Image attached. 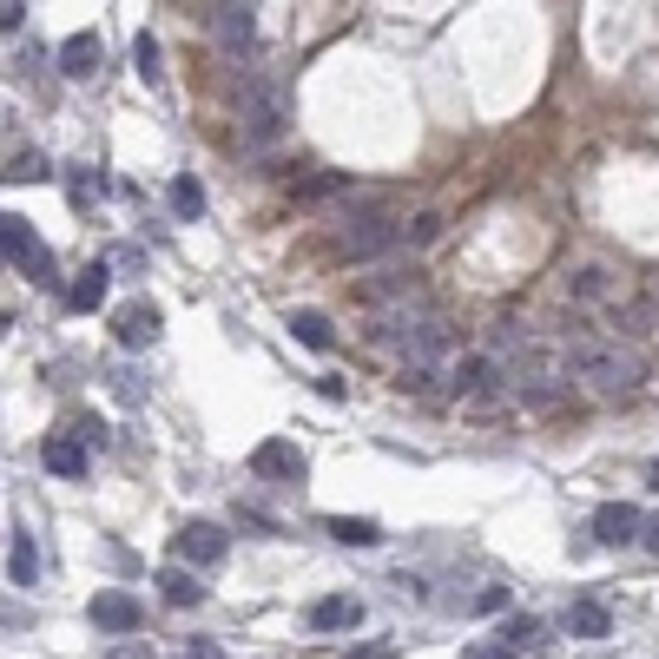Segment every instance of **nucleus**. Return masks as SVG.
I'll return each instance as SVG.
<instances>
[{
    "mask_svg": "<svg viewBox=\"0 0 659 659\" xmlns=\"http://www.w3.org/2000/svg\"><path fill=\"white\" fill-rule=\"evenodd\" d=\"M20 20H26V7H20V0H0V33H13Z\"/></svg>",
    "mask_w": 659,
    "mask_h": 659,
    "instance_id": "obj_30",
    "label": "nucleus"
},
{
    "mask_svg": "<svg viewBox=\"0 0 659 659\" xmlns=\"http://www.w3.org/2000/svg\"><path fill=\"white\" fill-rule=\"evenodd\" d=\"M112 330H119L125 350H145V343L158 337V310H152V304H125V310L112 317Z\"/></svg>",
    "mask_w": 659,
    "mask_h": 659,
    "instance_id": "obj_15",
    "label": "nucleus"
},
{
    "mask_svg": "<svg viewBox=\"0 0 659 659\" xmlns=\"http://www.w3.org/2000/svg\"><path fill=\"white\" fill-rule=\"evenodd\" d=\"M244 132H251V145H271V139L284 132V92H277L271 79H257V86L244 92Z\"/></svg>",
    "mask_w": 659,
    "mask_h": 659,
    "instance_id": "obj_7",
    "label": "nucleus"
},
{
    "mask_svg": "<svg viewBox=\"0 0 659 659\" xmlns=\"http://www.w3.org/2000/svg\"><path fill=\"white\" fill-rule=\"evenodd\" d=\"M106 659H152L145 647H119V653H106Z\"/></svg>",
    "mask_w": 659,
    "mask_h": 659,
    "instance_id": "obj_35",
    "label": "nucleus"
},
{
    "mask_svg": "<svg viewBox=\"0 0 659 659\" xmlns=\"http://www.w3.org/2000/svg\"><path fill=\"white\" fill-rule=\"evenodd\" d=\"M653 297H659V284H653Z\"/></svg>",
    "mask_w": 659,
    "mask_h": 659,
    "instance_id": "obj_37",
    "label": "nucleus"
},
{
    "mask_svg": "<svg viewBox=\"0 0 659 659\" xmlns=\"http://www.w3.org/2000/svg\"><path fill=\"white\" fill-rule=\"evenodd\" d=\"M172 554H178L185 568H218V561L231 554V541H224V528H218V521H185V528H178V541H172Z\"/></svg>",
    "mask_w": 659,
    "mask_h": 659,
    "instance_id": "obj_8",
    "label": "nucleus"
},
{
    "mask_svg": "<svg viewBox=\"0 0 659 659\" xmlns=\"http://www.w3.org/2000/svg\"><path fill=\"white\" fill-rule=\"evenodd\" d=\"M99 59H106L99 33H73V40L59 46V73H66V79H92V73H99Z\"/></svg>",
    "mask_w": 659,
    "mask_h": 659,
    "instance_id": "obj_14",
    "label": "nucleus"
},
{
    "mask_svg": "<svg viewBox=\"0 0 659 659\" xmlns=\"http://www.w3.org/2000/svg\"><path fill=\"white\" fill-rule=\"evenodd\" d=\"M251 475L257 482H304V449L290 436H271V442L251 449Z\"/></svg>",
    "mask_w": 659,
    "mask_h": 659,
    "instance_id": "obj_10",
    "label": "nucleus"
},
{
    "mask_svg": "<svg viewBox=\"0 0 659 659\" xmlns=\"http://www.w3.org/2000/svg\"><path fill=\"white\" fill-rule=\"evenodd\" d=\"M185 659H224V653H218V640H185Z\"/></svg>",
    "mask_w": 659,
    "mask_h": 659,
    "instance_id": "obj_31",
    "label": "nucleus"
},
{
    "mask_svg": "<svg viewBox=\"0 0 659 659\" xmlns=\"http://www.w3.org/2000/svg\"><path fill=\"white\" fill-rule=\"evenodd\" d=\"M442 383H449V396L462 403V409H508L515 396H521V376L482 343V350H462L449 370H442Z\"/></svg>",
    "mask_w": 659,
    "mask_h": 659,
    "instance_id": "obj_3",
    "label": "nucleus"
},
{
    "mask_svg": "<svg viewBox=\"0 0 659 659\" xmlns=\"http://www.w3.org/2000/svg\"><path fill=\"white\" fill-rule=\"evenodd\" d=\"M251 7H257V0H211V13H205L211 40H218L231 59H251V53H257V20H251Z\"/></svg>",
    "mask_w": 659,
    "mask_h": 659,
    "instance_id": "obj_6",
    "label": "nucleus"
},
{
    "mask_svg": "<svg viewBox=\"0 0 659 659\" xmlns=\"http://www.w3.org/2000/svg\"><path fill=\"white\" fill-rule=\"evenodd\" d=\"M40 462H46L53 475H66V482H79V475H86V442H79V436H46V449H40Z\"/></svg>",
    "mask_w": 659,
    "mask_h": 659,
    "instance_id": "obj_16",
    "label": "nucleus"
},
{
    "mask_svg": "<svg viewBox=\"0 0 659 659\" xmlns=\"http://www.w3.org/2000/svg\"><path fill=\"white\" fill-rule=\"evenodd\" d=\"M323 528H330L343 548H376V541H383V528H376V521H356V515H330Z\"/></svg>",
    "mask_w": 659,
    "mask_h": 659,
    "instance_id": "obj_20",
    "label": "nucleus"
},
{
    "mask_svg": "<svg viewBox=\"0 0 659 659\" xmlns=\"http://www.w3.org/2000/svg\"><path fill=\"white\" fill-rule=\"evenodd\" d=\"M541 634V620H528V614H515L508 627H502V647H521V640H535Z\"/></svg>",
    "mask_w": 659,
    "mask_h": 659,
    "instance_id": "obj_27",
    "label": "nucleus"
},
{
    "mask_svg": "<svg viewBox=\"0 0 659 659\" xmlns=\"http://www.w3.org/2000/svg\"><path fill=\"white\" fill-rule=\"evenodd\" d=\"M132 66H139V79H145V86H158V40H152V33H139V40H132Z\"/></svg>",
    "mask_w": 659,
    "mask_h": 659,
    "instance_id": "obj_25",
    "label": "nucleus"
},
{
    "mask_svg": "<svg viewBox=\"0 0 659 659\" xmlns=\"http://www.w3.org/2000/svg\"><path fill=\"white\" fill-rule=\"evenodd\" d=\"M7 178H46V158H33V152H20V158H13V172H7Z\"/></svg>",
    "mask_w": 659,
    "mask_h": 659,
    "instance_id": "obj_28",
    "label": "nucleus"
},
{
    "mask_svg": "<svg viewBox=\"0 0 659 659\" xmlns=\"http://www.w3.org/2000/svg\"><path fill=\"white\" fill-rule=\"evenodd\" d=\"M363 185H350L343 172H310V178H297V198H356Z\"/></svg>",
    "mask_w": 659,
    "mask_h": 659,
    "instance_id": "obj_19",
    "label": "nucleus"
},
{
    "mask_svg": "<svg viewBox=\"0 0 659 659\" xmlns=\"http://www.w3.org/2000/svg\"><path fill=\"white\" fill-rule=\"evenodd\" d=\"M462 659H515V647H502V640H488V647H475V653H462Z\"/></svg>",
    "mask_w": 659,
    "mask_h": 659,
    "instance_id": "obj_32",
    "label": "nucleus"
},
{
    "mask_svg": "<svg viewBox=\"0 0 659 659\" xmlns=\"http://www.w3.org/2000/svg\"><path fill=\"white\" fill-rule=\"evenodd\" d=\"M396 244H403V218H396L376 191L343 198V211H337V257L370 264V257H389Z\"/></svg>",
    "mask_w": 659,
    "mask_h": 659,
    "instance_id": "obj_1",
    "label": "nucleus"
},
{
    "mask_svg": "<svg viewBox=\"0 0 659 659\" xmlns=\"http://www.w3.org/2000/svg\"><path fill=\"white\" fill-rule=\"evenodd\" d=\"M634 290H627V277L614 271V264H581L574 277H568V304L574 310H620Z\"/></svg>",
    "mask_w": 659,
    "mask_h": 659,
    "instance_id": "obj_5",
    "label": "nucleus"
},
{
    "mask_svg": "<svg viewBox=\"0 0 659 659\" xmlns=\"http://www.w3.org/2000/svg\"><path fill=\"white\" fill-rule=\"evenodd\" d=\"M350 659H396V653H389V647H370V653H356V647H350Z\"/></svg>",
    "mask_w": 659,
    "mask_h": 659,
    "instance_id": "obj_34",
    "label": "nucleus"
},
{
    "mask_svg": "<svg viewBox=\"0 0 659 659\" xmlns=\"http://www.w3.org/2000/svg\"><path fill=\"white\" fill-rule=\"evenodd\" d=\"M0 264H20L33 284H59L53 277V251L33 238V224L26 218H13V211H0Z\"/></svg>",
    "mask_w": 659,
    "mask_h": 659,
    "instance_id": "obj_4",
    "label": "nucleus"
},
{
    "mask_svg": "<svg viewBox=\"0 0 659 659\" xmlns=\"http://www.w3.org/2000/svg\"><path fill=\"white\" fill-rule=\"evenodd\" d=\"M640 548H647V554H659V515H653V521H640Z\"/></svg>",
    "mask_w": 659,
    "mask_h": 659,
    "instance_id": "obj_33",
    "label": "nucleus"
},
{
    "mask_svg": "<svg viewBox=\"0 0 659 659\" xmlns=\"http://www.w3.org/2000/svg\"><path fill=\"white\" fill-rule=\"evenodd\" d=\"M304 627H310V634H350V627H363V601H356V594L310 601V607H304Z\"/></svg>",
    "mask_w": 659,
    "mask_h": 659,
    "instance_id": "obj_11",
    "label": "nucleus"
},
{
    "mask_svg": "<svg viewBox=\"0 0 659 659\" xmlns=\"http://www.w3.org/2000/svg\"><path fill=\"white\" fill-rule=\"evenodd\" d=\"M106 284H112V271H106V264H86V271L66 284V304H73V310H99V304H106Z\"/></svg>",
    "mask_w": 659,
    "mask_h": 659,
    "instance_id": "obj_17",
    "label": "nucleus"
},
{
    "mask_svg": "<svg viewBox=\"0 0 659 659\" xmlns=\"http://www.w3.org/2000/svg\"><path fill=\"white\" fill-rule=\"evenodd\" d=\"M158 594H165L172 607H198V601H205L198 574H185V568H165V574H158Z\"/></svg>",
    "mask_w": 659,
    "mask_h": 659,
    "instance_id": "obj_21",
    "label": "nucleus"
},
{
    "mask_svg": "<svg viewBox=\"0 0 659 659\" xmlns=\"http://www.w3.org/2000/svg\"><path fill=\"white\" fill-rule=\"evenodd\" d=\"M568 370L594 389V396H627L647 383V363L634 343H614V337H574L568 343Z\"/></svg>",
    "mask_w": 659,
    "mask_h": 659,
    "instance_id": "obj_2",
    "label": "nucleus"
},
{
    "mask_svg": "<svg viewBox=\"0 0 659 659\" xmlns=\"http://www.w3.org/2000/svg\"><path fill=\"white\" fill-rule=\"evenodd\" d=\"M436 238H442V211H416V218L403 224V244H416V251L436 244Z\"/></svg>",
    "mask_w": 659,
    "mask_h": 659,
    "instance_id": "obj_24",
    "label": "nucleus"
},
{
    "mask_svg": "<svg viewBox=\"0 0 659 659\" xmlns=\"http://www.w3.org/2000/svg\"><path fill=\"white\" fill-rule=\"evenodd\" d=\"M647 488H659V462H653V469H647Z\"/></svg>",
    "mask_w": 659,
    "mask_h": 659,
    "instance_id": "obj_36",
    "label": "nucleus"
},
{
    "mask_svg": "<svg viewBox=\"0 0 659 659\" xmlns=\"http://www.w3.org/2000/svg\"><path fill=\"white\" fill-rule=\"evenodd\" d=\"M356 297L376 304V310H403V304H422V277L416 271H376V277L356 284Z\"/></svg>",
    "mask_w": 659,
    "mask_h": 659,
    "instance_id": "obj_9",
    "label": "nucleus"
},
{
    "mask_svg": "<svg viewBox=\"0 0 659 659\" xmlns=\"http://www.w3.org/2000/svg\"><path fill=\"white\" fill-rule=\"evenodd\" d=\"M568 634H581V640H607V634H614V614H607L601 601H581V607L568 614Z\"/></svg>",
    "mask_w": 659,
    "mask_h": 659,
    "instance_id": "obj_18",
    "label": "nucleus"
},
{
    "mask_svg": "<svg viewBox=\"0 0 659 659\" xmlns=\"http://www.w3.org/2000/svg\"><path fill=\"white\" fill-rule=\"evenodd\" d=\"M172 211H178V218H198V211H205L198 178H172Z\"/></svg>",
    "mask_w": 659,
    "mask_h": 659,
    "instance_id": "obj_26",
    "label": "nucleus"
},
{
    "mask_svg": "<svg viewBox=\"0 0 659 659\" xmlns=\"http://www.w3.org/2000/svg\"><path fill=\"white\" fill-rule=\"evenodd\" d=\"M290 337H297L304 350H330V323H323L317 310H297V317H290Z\"/></svg>",
    "mask_w": 659,
    "mask_h": 659,
    "instance_id": "obj_22",
    "label": "nucleus"
},
{
    "mask_svg": "<svg viewBox=\"0 0 659 659\" xmlns=\"http://www.w3.org/2000/svg\"><path fill=\"white\" fill-rule=\"evenodd\" d=\"M7 574H13V587H33V581H40V561H33V541H26V535H20L13 554H7Z\"/></svg>",
    "mask_w": 659,
    "mask_h": 659,
    "instance_id": "obj_23",
    "label": "nucleus"
},
{
    "mask_svg": "<svg viewBox=\"0 0 659 659\" xmlns=\"http://www.w3.org/2000/svg\"><path fill=\"white\" fill-rule=\"evenodd\" d=\"M92 627L99 634H139V620H145V607H139V594H92Z\"/></svg>",
    "mask_w": 659,
    "mask_h": 659,
    "instance_id": "obj_13",
    "label": "nucleus"
},
{
    "mask_svg": "<svg viewBox=\"0 0 659 659\" xmlns=\"http://www.w3.org/2000/svg\"><path fill=\"white\" fill-rule=\"evenodd\" d=\"M594 541H601V548H634V541H640V508L601 502V508H594Z\"/></svg>",
    "mask_w": 659,
    "mask_h": 659,
    "instance_id": "obj_12",
    "label": "nucleus"
},
{
    "mask_svg": "<svg viewBox=\"0 0 659 659\" xmlns=\"http://www.w3.org/2000/svg\"><path fill=\"white\" fill-rule=\"evenodd\" d=\"M502 607H508V587H482L475 594V614H502Z\"/></svg>",
    "mask_w": 659,
    "mask_h": 659,
    "instance_id": "obj_29",
    "label": "nucleus"
}]
</instances>
